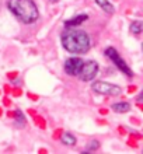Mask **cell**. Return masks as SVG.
I'll list each match as a JSON object with an SVG mask.
<instances>
[{
  "instance_id": "3",
  "label": "cell",
  "mask_w": 143,
  "mask_h": 154,
  "mask_svg": "<svg viewBox=\"0 0 143 154\" xmlns=\"http://www.w3.org/2000/svg\"><path fill=\"white\" fill-rule=\"evenodd\" d=\"M104 53H105L107 57H110L111 60L114 62V65L117 66V67H118V69L121 70L122 73H125L126 76H129V77L133 76V72H132V69L126 65V62H125L122 57H121V55L117 52V49H115V48H107Z\"/></svg>"
},
{
  "instance_id": "2",
  "label": "cell",
  "mask_w": 143,
  "mask_h": 154,
  "mask_svg": "<svg viewBox=\"0 0 143 154\" xmlns=\"http://www.w3.org/2000/svg\"><path fill=\"white\" fill-rule=\"evenodd\" d=\"M7 7L23 24H34L39 18L38 7L33 0H7Z\"/></svg>"
},
{
  "instance_id": "8",
  "label": "cell",
  "mask_w": 143,
  "mask_h": 154,
  "mask_svg": "<svg viewBox=\"0 0 143 154\" xmlns=\"http://www.w3.org/2000/svg\"><path fill=\"white\" fill-rule=\"evenodd\" d=\"M111 109L117 112V114H125V112L131 109V105L128 102H115V104H112Z\"/></svg>"
},
{
  "instance_id": "6",
  "label": "cell",
  "mask_w": 143,
  "mask_h": 154,
  "mask_svg": "<svg viewBox=\"0 0 143 154\" xmlns=\"http://www.w3.org/2000/svg\"><path fill=\"white\" fill-rule=\"evenodd\" d=\"M83 59L80 57H69L67 60L65 62V72L69 76H77L80 73V69L83 66Z\"/></svg>"
},
{
  "instance_id": "12",
  "label": "cell",
  "mask_w": 143,
  "mask_h": 154,
  "mask_svg": "<svg viewBox=\"0 0 143 154\" xmlns=\"http://www.w3.org/2000/svg\"><path fill=\"white\" fill-rule=\"evenodd\" d=\"M131 31L133 34H136V35H139L140 32H142V29H143V24H142V21H133L131 24Z\"/></svg>"
},
{
  "instance_id": "9",
  "label": "cell",
  "mask_w": 143,
  "mask_h": 154,
  "mask_svg": "<svg viewBox=\"0 0 143 154\" xmlns=\"http://www.w3.org/2000/svg\"><path fill=\"white\" fill-rule=\"evenodd\" d=\"M95 3L98 4V7L102 8L105 13H108V14H114L115 8H114V6L108 2V0H95Z\"/></svg>"
},
{
  "instance_id": "7",
  "label": "cell",
  "mask_w": 143,
  "mask_h": 154,
  "mask_svg": "<svg viewBox=\"0 0 143 154\" xmlns=\"http://www.w3.org/2000/svg\"><path fill=\"white\" fill-rule=\"evenodd\" d=\"M86 20H89V16L87 14H80V16L73 17V18L65 21V27H77V25L83 24Z\"/></svg>"
},
{
  "instance_id": "5",
  "label": "cell",
  "mask_w": 143,
  "mask_h": 154,
  "mask_svg": "<svg viewBox=\"0 0 143 154\" xmlns=\"http://www.w3.org/2000/svg\"><path fill=\"white\" fill-rule=\"evenodd\" d=\"M97 73H98V63L94 60H89L83 63L82 69H80V73L77 76L80 77L82 81H90L94 79Z\"/></svg>"
},
{
  "instance_id": "10",
  "label": "cell",
  "mask_w": 143,
  "mask_h": 154,
  "mask_svg": "<svg viewBox=\"0 0 143 154\" xmlns=\"http://www.w3.org/2000/svg\"><path fill=\"white\" fill-rule=\"evenodd\" d=\"M61 140L63 144H66V146H74V144H76V137H74L72 133H63Z\"/></svg>"
},
{
  "instance_id": "1",
  "label": "cell",
  "mask_w": 143,
  "mask_h": 154,
  "mask_svg": "<svg viewBox=\"0 0 143 154\" xmlns=\"http://www.w3.org/2000/svg\"><path fill=\"white\" fill-rule=\"evenodd\" d=\"M62 46L69 53L83 55L89 52L91 46L90 37L83 29H77L76 27H66V29L61 35Z\"/></svg>"
},
{
  "instance_id": "13",
  "label": "cell",
  "mask_w": 143,
  "mask_h": 154,
  "mask_svg": "<svg viewBox=\"0 0 143 154\" xmlns=\"http://www.w3.org/2000/svg\"><path fill=\"white\" fill-rule=\"evenodd\" d=\"M98 147H100V142L93 140V142H90V144L87 146V151H94V150H97Z\"/></svg>"
},
{
  "instance_id": "14",
  "label": "cell",
  "mask_w": 143,
  "mask_h": 154,
  "mask_svg": "<svg viewBox=\"0 0 143 154\" xmlns=\"http://www.w3.org/2000/svg\"><path fill=\"white\" fill-rule=\"evenodd\" d=\"M142 97H143L142 94H139V95H138V102H142Z\"/></svg>"
},
{
  "instance_id": "4",
  "label": "cell",
  "mask_w": 143,
  "mask_h": 154,
  "mask_svg": "<svg viewBox=\"0 0 143 154\" xmlns=\"http://www.w3.org/2000/svg\"><path fill=\"white\" fill-rule=\"evenodd\" d=\"M93 91L101 95H119L122 93L121 87L117 84H111L107 81H95L93 84Z\"/></svg>"
},
{
  "instance_id": "11",
  "label": "cell",
  "mask_w": 143,
  "mask_h": 154,
  "mask_svg": "<svg viewBox=\"0 0 143 154\" xmlns=\"http://www.w3.org/2000/svg\"><path fill=\"white\" fill-rule=\"evenodd\" d=\"M14 118H16V125L20 126V128H24L25 126V116L20 109H16V112H14Z\"/></svg>"
},
{
  "instance_id": "15",
  "label": "cell",
  "mask_w": 143,
  "mask_h": 154,
  "mask_svg": "<svg viewBox=\"0 0 143 154\" xmlns=\"http://www.w3.org/2000/svg\"><path fill=\"white\" fill-rule=\"evenodd\" d=\"M51 3H56V2H59V0H49Z\"/></svg>"
}]
</instances>
